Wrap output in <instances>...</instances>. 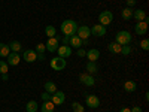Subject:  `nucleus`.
Instances as JSON below:
<instances>
[{"label": "nucleus", "mask_w": 149, "mask_h": 112, "mask_svg": "<svg viewBox=\"0 0 149 112\" xmlns=\"http://www.w3.org/2000/svg\"><path fill=\"white\" fill-rule=\"evenodd\" d=\"M78 24H76V21H73V20H66V21H63L61 22V33H63L64 36H73V34H76V30H78Z\"/></svg>", "instance_id": "f257e3e1"}, {"label": "nucleus", "mask_w": 149, "mask_h": 112, "mask_svg": "<svg viewBox=\"0 0 149 112\" xmlns=\"http://www.w3.org/2000/svg\"><path fill=\"white\" fill-rule=\"evenodd\" d=\"M115 42L119 43V45H130V42H131V34H130V32H127V30L118 32Z\"/></svg>", "instance_id": "f03ea898"}, {"label": "nucleus", "mask_w": 149, "mask_h": 112, "mask_svg": "<svg viewBox=\"0 0 149 112\" xmlns=\"http://www.w3.org/2000/svg\"><path fill=\"white\" fill-rule=\"evenodd\" d=\"M49 64H51V69H54L55 72H60V70L66 69L67 61H66V58H63V57H54Z\"/></svg>", "instance_id": "7ed1b4c3"}, {"label": "nucleus", "mask_w": 149, "mask_h": 112, "mask_svg": "<svg viewBox=\"0 0 149 112\" xmlns=\"http://www.w3.org/2000/svg\"><path fill=\"white\" fill-rule=\"evenodd\" d=\"M112 21H113V14H112L110 10H103L100 12V15H98V24H102V26H109V24H112Z\"/></svg>", "instance_id": "20e7f679"}, {"label": "nucleus", "mask_w": 149, "mask_h": 112, "mask_svg": "<svg viewBox=\"0 0 149 112\" xmlns=\"http://www.w3.org/2000/svg\"><path fill=\"white\" fill-rule=\"evenodd\" d=\"M85 105L88 108H91V109H97L98 106H100V99H98L97 96L90 94V96L85 97Z\"/></svg>", "instance_id": "39448f33"}, {"label": "nucleus", "mask_w": 149, "mask_h": 112, "mask_svg": "<svg viewBox=\"0 0 149 112\" xmlns=\"http://www.w3.org/2000/svg\"><path fill=\"white\" fill-rule=\"evenodd\" d=\"M58 41H60V36H55V37H49L48 42L45 43L46 49L49 52H55L57 49H58Z\"/></svg>", "instance_id": "423d86ee"}, {"label": "nucleus", "mask_w": 149, "mask_h": 112, "mask_svg": "<svg viewBox=\"0 0 149 112\" xmlns=\"http://www.w3.org/2000/svg\"><path fill=\"white\" fill-rule=\"evenodd\" d=\"M79 81L85 87H93L95 84V79L93 78V75H90V73H81L79 75Z\"/></svg>", "instance_id": "0eeeda50"}, {"label": "nucleus", "mask_w": 149, "mask_h": 112, "mask_svg": "<svg viewBox=\"0 0 149 112\" xmlns=\"http://www.w3.org/2000/svg\"><path fill=\"white\" fill-rule=\"evenodd\" d=\"M64 100H66V94H64L63 91H58V90H57V91L51 96V102H52L54 105H57V106H58V105H63Z\"/></svg>", "instance_id": "6e6552de"}, {"label": "nucleus", "mask_w": 149, "mask_h": 112, "mask_svg": "<svg viewBox=\"0 0 149 112\" xmlns=\"http://www.w3.org/2000/svg\"><path fill=\"white\" fill-rule=\"evenodd\" d=\"M90 32L95 37H102L106 34V27L102 26V24H95V26H93V29H90Z\"/></svg>", "instance_id": "1a4fd4ad"}, {"label": "nucleus", "mask_w": 149, "mask_h": 112, "mask_svg": "<svg viewBox=\"0 0 149 112\" xmlns=\"http://www.w3.org/2000/svg\"><path fill=\"white\" fill-rule=\"evenodd\" d=\"M22 58L27 61V63H33V61L37 60V52L34 49H26V51L22 52Z\"/></svg>", "instance_id": "9d476101"}, {"label": "nucleus", "mask_w": 149, "mask_h": 112, "mask_svg": "<svg viewBox=\"0 0 149 112\" xmlns=\"http://www.w3.org/2000/svg\"><path fill=\"white\" fill-rule=\"evenodd\" d=\"M134 32L137 33L139 36H143L148 33V22L146 21H139V22H136V26H134Z\"/></svg>", "instance_id": "9b49d317"}, {"label": "nucleus", "mask_w": 149, "mask_h": 112, "mask_svg": "<svg viewBox=\"0 0 149 112\" xmlns=\"http://www.w3.org/2000/svg\"><path fill=\"white\" fill-rule=\"evenodd\" d=\"M76 36L81 37L82 41H84V39H88V37L91 36L90 27H88V26H81V27H78V30H76Z\"/></svg>", "instance_id": "f8f14e48"}, {"label": "nucleus", "mask_w": 149, "mask_h": 112, "mask_svg": "<svg viewBox=\"0 0 149 112\" xmlns=\"http://www.w3.org/2000/svg\"><path fill=\"white\" fill-rule=\"evenodd\" d=\"M21 61V55L18 52H9V55L6 57V63L9 66H17Z\"/></svg>", "instance_id": "ddd939ff"}, {"label": "nucleus", "mask_w": 149, "mask_h": 112, "mask_svg": "<svg viewBox=\"0 0 149 112\" xmlns=\"http://www.w3.org/2000/svg\"><path fill=\"white\" fill-rule=\"evenodd\" d=\"M57 52H58V57H63V58H67L72 55V48L69 45H60L58 49H57Z\"/></svg>", "instance_id": "4468645a"}, {"label": "nucleus", "mask_w": 149, "mask_h": 112, "mask_svg": "<svg viewBox=\"0 0 149 112\" xmlns=\"http://www.w3.org/2000/svg\"><path fill=\"white\" fill-rule=\"evenodd\" d=\"M69 45H70V48H81L82 46V39L81 37H78L76 34H73V36H70V39H69Z\"/></svg>", "instance_id": "2eb2a0df"}, {"label": "nucleus", "mask_w": 149, "mask_h": 112, "mask_svg": "<svg viewBox=\"0 0 149 112\" xmlns=\"http://www.w3.org/2000/svg\"><path fill=\"white\" fill-rule=\"evenodd\" d=\"M148 15H146V12L143 10V9H134L133 10V18L136 20V21H145V18H146Z\"/></svg>", "instance_id": "dca6fc26"}, {"label": "nucleus", "mask_w": 149, "mask_h": 112, "mask_svg": "<svg viewBox=\"0 0 149 112\" xmlns=\"http://www.w3.org/2000/svg\"><path fill=\"white\" fill-rule=\"evenodd\" d=\"M86 58H88V61H97L98 57H100V51L98 49H90V51H86Z\"/></svg>", "instance_id": "f3484780"}, {"label": "nucleus", "mask_w": 149, "mask_h": 112, "mask_svg": "<svg viewBox=\"0 0 149 112\" xmlns=\"http://www.w3.org/2000/svg\"><path fill=\"white\" fill-rule=\"evenodd\" d=\"M85 69H86V73H90V75H94V73H97V70H98L95 61H88Z\"/></svg>", "instance_id": "a211bd4d"}, {"label": "nucleus", "mask_w": 149, "mask_h": 112, "mask_svg": "<svg viewBox=\"0 0 149 112\" xmlns=\"http://www.w3.org/2000/svg\"><path fill=\"white\" fill-rule=\"evenodd\" d=\"M136 88H137V84L134 81H125V84H124V90L127 93H133V91H136Z\"/></svg>", "instance_id": "6ab92c4d"}, {"label": "nucleus", "mask_w": 149, "mask_h": 112, "mask_svg": "<svg viewBox=\"0 0 149 112\" xmlns=\"http://www.w3.org/2000/svg\"><path fill=\"white\" fill-rule=\"evenodd\" d=\"M121 46H122V45H119V43H116V42H110V43L107 45V49H109L112 54H119V52H121Z\"/></svg>", "instance_id": "aec40b11"}, {"label": "nucleus", "mask_w": 149, "mask_h": 112, "mask_svg": "<svg viewBox=\"0 0 149 112\" xmlns=\"http://www.w3.org/2000/svg\"><path fill=\"white\" fill-rule=\"evenodd\" d=\"M45 91L49 93V94H54L57 91V85L52 82V81H46L45 82Z\"/></svg>", "instance_id": "412c9836"}, {"label": "nucleus", "mask_w": 149, "mask_h": 112, "mask_svg": "<svg viewBox=\"0 0 149 112\" xmlns=\"http://www.w3.org/2000/svg\"><path fill=\"white\" fill-rule=\"evenodd\" d=\"M54 108H55V105L49 100V102H43L40 111H42V112H54Z\"/></svg>", "instance_id": "4be33fe9"}, {"label": "nucleus", "mask_w": 149, "mask_h": 112, "mask_svg": "<svg viewBox=\"0 0 149 112\" xmlns=\"http://www.w3.org/2000/svg\"><path fill=\"white\" fill-rule=\"evenodd\" d=\"M121 15H122V18L125 20V21L131 20V18H133V9H131V8H125V9H122Z\"/></svg>", "instance_id": "5701e85b"}, {"label": "nucleus", "mask_w": 149, "mask_h": 112, "mask_svg": "<svg viewBox=\"0 0 149 112\" xmlns=\"http://www.w3.org/2000/svg\"><path fill=\"white\" fill-rule=\"evenodd\" d=\"M45 34H46L48 37H55V36H57L55 27H54V26H46V27H45Z\"/></svg>", "instance_id": "b1692460"}, {"label": "nucleus", "mask_w": 149, "mask_h": 112, "mask_svg": "<svg viewBox=\"0 0 149 112\" xmlns=\"http://www.w3.org/2000/svg\"><path fill=\"white\" fill-rule=\"evenodd\" d=\"M9 52H10L9 45H6V43H0V57H8Z\"/></svg>", "instance_id": "393cba45"}, {"label": "nucleus", "mask_w": 149, "mask_h": 112, "mask_svg": "<svg viewBox=\"0 0 149 112\" xmlns=\"http://www.w3.org/2000/svg\"><path fill=\"white\" fill-rule=\"evenodd\" d=\"M9 49L12 52H18L19 49H21V42H18V41H12L10 43H9Z\"/></svg>", "instance_id": "a878e982"}, {"label": "nucleus", "mask_w": 149, "mask_h": 112, "mask_svg": "<svg viewBox=\"0 0 149 112\" xmlns=\"http://www.w3.org/2000/svg\"><path fill=\"white\" fill-rule=\"evenodd\" d=\"M26 109H27V112H37L39 106H37V103H36L34 100H30V102L26 105Z\"/></svg>", "instance_id": "bb28decb"}, {"label": "nucleus", "mask_w": 149, "mask_h": 112, "mask_svg": "<svg viewBox=\"0 0 149 112\" xmlns=\"http://www.w3.org/2000/svg\"><path fill=\"white\" fill-rule=\"evenodd\" d=\"M8 72H9V64L6 63V61L0 60V75H3V73H8Z\"/></svg>", "instance_id": "cd10ccee"}, {"label": "nucleus", "mask_w": 149, "mask_h": 112, "mask_svg": "<svg viewBox=\"0 0 149 112\" xmlns=\"http://www.w3.org/2000/svg\"><path fill=\"white\" fill-rule=\"evenodd\" d=\"M72 109H73V112H84L85 111V108L79 102H73L72 103Z\"/></svg>", "instance_id": "c85d7f7f"}, {"label": "nucleus", "mask_w": 149, "mask_h": 112, "mask_svg": "<svg viewBox=\"0 0 149 112\" xmlns=\"http://www.w3.org/2000/svg\"><path fill=\"white\" fill-rule=\"evenodd\" d=\"M119 54L125 55V57H127V55H130V54H131V46H130V45H122V46H121V52H119Z\"/></svg>", "instance_id": "c756f323"}, {"label": "nucleus", "mask_w": 149, "mask_h": 112, "mask_svg": "<svg viewBox=\"0 0 149 112\" xmlns=\"http://www.w3.org/2000/svg\"><path fill=\"white\" fill-rule=\"evenodd\" d=\"M45 49H46L45 43H37V45H36V49H34V51H36L37 54H42V52H45Z\"/></svg>", "instance_id": "7c9ffc66"}, {"label": "nucleus", "mask_w": 149, "mask_h": 112, "mask_svg": "<svg viewBox=\"0 0 149 112\" xmlns=\"http://www.w3.org/2000/svg\"><path fill=\"white\" fill-rule=\"evenodd\" d=\"M140 48L143 49V51H148V49H149V41L148 39H143L140 42Z\"/></svg>", "instance_id": "2f4dec72"}, {"label": "nucleus", "mask_w": 149, "mask_h": 112, "mask_svg": "<svg viewBox=\"0 0 149 112\" xmlns=\"http://www.w3.org/2000/svg\"><path fill=\"white\" fill-rule=\"evenodd\" d=\"M51 96H52V94H49V93L45 91V93H42L40 97H42V100H43V102H49V100H51Z\"/></svg>", "instance_id": "473e14b6"}, {"label": "nucleus", "mask_w": 149, "mask_h": 112, "mask_svg": "<svg viewBox=\"0 0 149 112\" xmlns=\"http://www.w3.org/2000/svg\"><path fill=\"white\" fill-rule=\"evenodd\" d=\"M78 55H79V57H85V55H86V51H85V49H84L82 46H81V48H78Z\"/></svg>", "instance_id": "72a5a7b5"}, {"label": "nucleus", "mask_w": 149, "mask_h": 112, "mask_svg": "<svg viewBox=\"0 0 149 112\" xmlns=\"http://www.w3.org/2000/svg\"><path fill=\"white\" fill-rule=\"evenodd\" d=\"M125 3H127V8H133L136 6V0H125Z\"/></svg>", "instance_id": "f704fd0d"}, {"label": "nucleus", "mask_w": 149, "mask_h": 112, "mask_svg": "<svg viewBox=\"0 0 149 112\" xmlns=\"http://www.w3.org/2000/svg\"><path fill=\"white\" fill-rule=\"evenodd\" d=\"M131 112H142V108L140 106H134V108H131Z\"/></svg>", "instance_id": "c9c22d12"}, {"label": "nucleus", "mask_w": 149, "mask_h": 112, "mask_svg": "<svg viewBox=\"0 0 149 112\" xmlns=\"http://www.w3.org/2000/svg\"><path fill=\"white\" fill-rule=\"evenodd\" d=\"M69 39H70L69 36H64V37H63V43H64V45H69Z\"/></svg>", "instance_id": "e433bc0d"}, {"label": "nucleus", "mask_w": 149, "mask_h": 112, "mask_svg": "<svg viewBox=\"0 0 149 112\" xmlns=\"http://www.w3.org/2000/svg\"><path fill=\"white\" fill-rule=\"evenodd\" d=\"M37 60L43 61V60H45V54H43V52H42V54H37Z\"/></svg>", "instance_id": "4c0bfd02"}, {"label": "nucleus", "mask_w": 149, "mask_h": 112, "mask_svg": "<svg viewBox=\"0 0 149 112\" xmlns=\"http://www.w3.org/2000/svg\"><path fill=\"white\" fill-rule=\"evenodd\" d=\"M2 79H3V81H8V79H9V75H8V73H3V75H2Z\"/></svg>", "instance_id": "58836bf2"}, {"label": "nucleus", "mask_w": 149, "mask_h": 112, "mask_svg": "<svg viewBox=\"0 0 149 112\" xmlns=\"http://www.w3.org/2000/svg\"><path fill=\"white\" fill-rule=\"evenodd\" d=\"M119 112H131V109H130V108H122Z\"/></svg>", "instance_id": "ea45409f"}]
</instances>
